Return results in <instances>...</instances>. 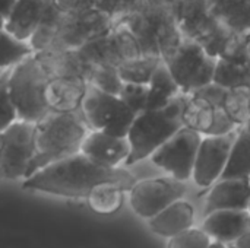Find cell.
I'll return each instance as SVG.
<instances>
[{"instance_id": "cell-8", "label": "cell", "mask_w": 250, "mask_h": 248, "mask_svg": "<svg viewBox=\"0 0 250 248\" xmlns=\"http://www.w3.org/2000/svg\"><path fill=\"white\" fill-rule=\"evenodd\" d=\"M173 6L182 34L218 57L233 32L217 20L209 0H173Z\"/></svg>"}, {"instance_id": "cell-21", "label": "cell", "mask_w": 250, "mask_h": 248, "mask_svg": "<svg viewBox=\"0 0 250 248\" xmlns=\"http://www.w3.org/2000/svg\"><path fill=\"white\" fill-rule=\"evenodd\" d=\"M88 82L82 77H53L47 85V104L51 111H78L86 94Z\"/></svg>"}, {"instance_id": "cell-33", "label": "cell", "mask_w": 250, "mask_h": 248, "mask_svg": "<svg viewBox=\"0 0 250 248\" xmlns=\"http://www.w3.org/2000/svg\"><path fill=\"white\" fill-rule=\"evenodd\" d=\"M211 237L202 228H190L176 237L168 238L167 248H209Z\"/></svg>"}, {"instance_id": "cell-2", "label": "cell", "mask_w": 250, "mask_h": 248, "mask_svg": "<svg viewBox=\"0 0 250 248\" xmlns=\"http://www.w3.org/2000/svg\"><path fill=\"white\" fill-rule=\"evenodd\" d=\"M120 22L138 39L142 56L163 58L183 35L177 25L173 0H138Z\"/></svg>"}, {"instance_id": "cell-40", "label": "cell", "mask_w": 250, "mask_h": 248, "mask_svg": "<svg viewBox=\"0 0 250 248\" xmlns=\"http://www.w3.org/2000/svg\"><path fill=\"white\" fill-rule=\"evenodd\" d=\"M4 25H6V18L0 13V29H4Z\"/></svg>"}, {"instance_id": "cell-25", "label": "cell", "mask_w": 250, "mask_h": 248, "mask_svg": "<svg viewBox=\"0 0 250 248\" xmlns=\"http://www.w3.org/2000/svg\"><path fill=\"white\" fill-rule=\"evenodd\" d=\"M148 86H149V96H148L146 108L151 110L161 108L183 94L164 60H161L157 69L154 70Z\"/></svg>"}, {"instance_id": "cell-26", "label": "cell", "mask_w": 250, "mask_h": 248, "mask_svg": "<svg viewBox=\"0 0 250 248\" xmlns=\"http://www.w3.org/2000/svg\"><path fill=\"white\" fill-rule=\"evenodd\" d=\"M126 190L114 183H104L94 187L86 196V203L98 215L116 213L125 202Z\"/></svg>"}, {"instance_id": "cell-30", "label": "cell", "mask_w": 250, "mask_h": 248, "mask_svg": "<svg viewBox=\"0 0 250 248\" xmlns=\"http://www.w3.org/2000/svg\"><path fill=\"white\" fill-rule=\"evenodd\" d=\"M223 108L236 126L250 123V88H233L227 89Z\"/></svg>"}, {"instance_id": "cell-27", "label": "cell", "mask_w": 250, "mask_h": 248, "mask_svg": "<svg viewBox=\"0 0 250 248\" xmlns=\"http://www.w3.org/2000/svg\"><path fill=\"white\" fill-rule=\"evenodd\" d=\"M212 82L226 89L250 88V66L218 57Z\"/></svg>"}, {"instance_id": "cell-35", "label": "cell", "mask_w": 250, "mask_h": 248, "mask_svg": "<svg viewBox=\"0 0 250 248\" xmlns=\"http://www.w3.org/2000/svg\"><path fill=\"white\" fill-rule=\"evenodd\" d=\"M51 3L66 15H78L97 9V0H51Z\"/></svg>"}, {"instance_id": "cell-39", "label": "cell", "mask_w": 250, "mask_h": 248, "mask_svg": "<svg viewBox=\"0 0 250 248\" xmlns=\"http://www.w3.org/2000/svg\"><path fill=\"white\" fill-rule=\"evenodd\" d=\"M1 155H3V134L0 133V167H1Z\"/></svg>"}, {"instance_id": "cell-4", "label": "cell", "mask_w": 250, "mask_h": 248, "mask_svg": "<svg viewBox=\"0 0 250 248\" xmlns=\"http://www.w3.org/2000/svg\"><path fill=\"white\" fill-rule=\"evenodd\" d=\"M186 94L179 95L171 102L161 108H146L139 113L127 133L130 143V155L126 165H133L139 161L151 158V155L167 142L185 124L182 110Z\"/></svg>"}, {"instance_id": "cell-16", "label": "cell", "mask_w": 250, "mask_h": 248, "mask_svg": "<svg viewBox=\"0 0 250 248\" xmlns=\"http://www.w3.org/2000/svg\"><path fill=\"white\" fill-rule=\"evenodd\" d=\"M81 152L103 167L119 168L126 165L130 155V143L127 137L113 136L103 130H89L82 142Z\"/></svg>"}, {"instance_id": "cell-29", "label": "cell", "mask_w": 250, "mask_h": 248, "mask_svg": "<svg viewBox=\"0 0 250 248\" xmlns=\"http://www.w3.org/2000/svg\"><path fill=\"white\" fill-rule=\"evenodd\" d=\"M163 58L155 56H141L117 66L123 82L129 83H149L154 70Z\"/></svg>"}, {"instance_id": "cell-6", "label": "cell", "mask_w": 250, "mask_h": 248, "mask_svg": "<svg viewBox=\"0 0 250 248\" xmlns=\"http://www.w3.org/2000/svg\"><path fill=\"white\" fill-rule=\"evenodd\" d=\"M217 58L198 41L182 35L163 60L183 94H192L212 82Z\"/></svg>"}, {"instance_id": "cell-23", "label": "cell", "mask_w": 250, "mask_h": 248, "mask_svg": "<svg viewBox=\"0 0 250 248\" xmlns=\"http://www.w3.org/2000/svg\"><path fill=\"white\" fill-rule=\"evenodd\" d=\"M217 20L230 32L250 31V0H209Z\"/></svg>"}, {"instance_id": "cell-22", "label": "cell", "mask_w": 250, "mask_h": 248, "mask_svg": "<svg viewBox=\"0 0 250 248\" xmlns=\"http://www.w3.org/2000/svg\"><path fill=\"white\" fill-rule=\"evenodd\" d=\"M195 224V209L193 206L180 199L174 203H171L168 208L157 213L154 218L149 219V228L154 234L171 238L176 237L190 228H193Z\"/></svg>"}, {"instance_id": "cell-11", "label": "cell", "mask_w": 250, "mask_h": 248, "mask_svg": "<svg viewBox=\"0 0 250 248\" xmlns=\"http://www.w3.org/2000/svg\"><path fill=\"white\" fill-rule=\"evenodd\" d=\"M201 140L202 134L183 126L151 155V161L168 175L180 181H188L193 175Z\"/></svg>"}, {"instance_id": "cell-32", "label": "cell", "mask_w": 250, "mask_h": 248, "mask_svg": "<svg viewBox=\"0 0 250 248\" xmlns=\"http://www.w3.org/2000/svg\"><path fill=\"white\" fill-rule=\"evenodd\" d=\"M148 96H149L148 83H129V82H125L123 86H122V91L119 94V98L136 115L146 108Z\"/></svg>"}, {"instance_id": "cell-5", "label": "cell", "mask_w": 250, "mask_h": 248, "mask_svg": "<svg viewBox=\"0 0 250 248\" xmlns=\"http://www.w3.org/2000/svg\"><path fill=\"white\" fill-rule=\"evenodd\" d=\"M50 76L32 54L7 70V89L18 117L38 123L51 110L47 104Z\"/></svg>"}, {"instance_id": "cell-7", "label": "cell", "mask_w": 250, "mask_h": 248, "mask_svg": "<svg viewBox=\"0 0 250 248\" xmlns=\"http://www.w3.org/2000/svg\"><path fill=\"white\" fill-rule=\"evenodd\" d=\"M227 89L211 82L209 85L186 94L182 120L183 124L202 136L224 134L236 130V126L223 108Z\"/></svg>"}, {"instance_id": "cell-28", "label": "cell", "mask_w": 250, "mask_h": 248, "mask_svg": "<svg viewBox=\"0 0 250 248\" xmlns=\"http://www.w3.org/2000/svg\"><path fill=\"white\" fill-rule=\"evenodd\" d=\"M32 54L34 50L28 41L13 37L6 28L0 29V72L13 67Z\"/></svg>"}, {"instance_id": "cell-3", "label": "cell", "mask_w": 250, "mask_h": 248, "mask_svg": "<svg viewBox=\"0 0 250 248\" xmlns=\"http://www.w3.org/2000/svg\"><path fill=\"white\" fill-rule=\"evenodd\" d=\"M88 132L89 127L81 110L69 113L50 111L37 123V153L29 175L54 161L81 152Z\"/></svg>"}, {"instance_id": "cell-43", "label": "cell", "mask_w": 250, "mask_h": 248, "mask_svg": "<svg viewBox=\"0 0 250 248\" xmlns=\"http://www.w3.org/2000/svg\"><path fill=\"white\" fill-rule=\"evenodd\" d=\"M0 75H1V72H0Z\"/></svg>"}, {"instance_id": "cell-12", "label": "cell", "mask_w": 250, "mask_h": 248, "mask_svg": "<svg viewBox=\"0 0 250 248\" xmlns=\"http://www.w3.org/2000/svg\"><path fill=\"white\" fill-rule=\"evenodd\" d=\"M188 187L185 181L174 177L146 178L135 181L129 190V202L133 212L144 218L151 219L171 203L185 197Z\"/></svg>"}, {"instance_id": "cell-42", "label": "cell", "mask_w": 250, "mask_h": 248, "mask_svg": "<svg viewBox=\"0 0 250 248\" xmlns=\"http://www.w3.org/2000/svg\"><path fill=\"white\" fill-rule=\"evenodd\" d=\"M249 212H250V205H249Z\"/></svg>"}, {"instance_id": "cell-34", "label": "cell", "mask_w": 250, "mask_h": 248, "mask_svg": "<svg viewBox=\"0 0 250 248\" xmlns=\"http://www.w3.org/2000/svg\"><path fill=\"white\" fill-rule=\"evenodd\" d=\"M7 70H3L0 75V133L19 118L7 89Z\"/></svg>"}, {"instance_id": "cell-14", "label": "cell", "mask_w": 250, "mask_h": 248, "mask_svg": "<svg viewBox=\"0 0 250 248\" xmlns=\"http://www.w3.org/2000/svg\"><path fill=\"white\" fill-rule=\"evenodd\" d=\"M237 136V129L224 133L202 136L195 167H193V181L201 189H209L215 181L220 180L233 146V142Z\"/></svg>"}, {"instance_id": "cell-36", "label": "cell", "mask_w": 250, "mask_h": 248, "mask_svg": "<svg viewBox=\"0 0 250 248\" xmlns=\"http://www.w3.org/2000/svg\"><path fill=\"white\" fill-rule=\"evenodd\" d=\"M15 1H16V0H0V13H1L4 18H7V15L10 13V10H12Z\"/></svg>"}, {"instance_id": "cell-1", "label": "cell", "mask_w": 250, "mask_h": 248, "mask_svg": "<svg viewBox=\"0 0 250 248\" xmlns=\"http://www.w3.org/2000/svg\"><path fill=\"white\" fill-rule=\"evenodd\" d=\"M135 181L127 170L103 167L78 152L32 172L22 181V187L59 197L86 199L89 191L100 184L114 183L129 191Z\"/></svg>"}, {"instance_id": "cell-10", "label": "cell", "mask_w": 250, "mask_h": 248, "mask_svg": "<svg viewBox=\"0 0 250 248\" xmlns=\"http://www.w3.org/2000/svg\"><path fill=\"white\" fill-rule=\"evenodd\" d=\"M3 134V155L0 178L23 181L29 177L37 153V123L18 118Z\"/></svg>"}, {"instance_id": "cell-37", "label": "cell", "mask_w": 250, "mask_h": 248, "mask_svg": "<svg viewBox=\"0 0 250 248\" xmlns=\"http://www.w3.org/2000/svg\"><path fill=\"white\" fill-rule=\"evenodd\" d=\"M234 246L237 248H250V229L249 231H246V232L234 243Z\"/></svg>"}, {"instance_id": "cell-19", "label": "cell", "mask_w": 250, "mask_h": 248, "mask_svg": "<svg viewBox=\"0 0 250 248\" xmlns=\"http://www.w3.org/2000/svg\"><path fill=\"white\" fill-rule=\"evenodd\" d=\"M250 178H224L211 186L204 216L220 209H249Z\"/></svg>"}, {"instance_id": "cell-41", "label": "cell", "mask_w": 250, "mask_h": 248, "mask_svg": "<svg viewBox=\"0 0 250 248\" xmlns=\"http://www.w3.org/2000/svg\"><path fill=\"white\" fill-rule=\"evenodd\" d=\"M227 248H237V247H236L234 244H229V246H227Z\"/></svg>"}, {"instance_id": "cell-18", "label": "cell", "mask_w": 250, "mask_h": 248, "mask_svg": "<svg viewBox=\"0 0 250 248\" xmlns=\"http://www.w3.org/2000/svg\"><path fill=\"white\" fill-rule=\"evenodd\" d=\"M34 56L47 72L50 79L53 77H82L86 80L91 64L83 58L79 50L51 47L41 51H35Z\"/></svg>"}, {"instance_id": "cell-15", "label": "cell", "mask_w": 250, "mask_h": 248, "mask_svg": "<svg viewBox=\"0 0 250 248\" xmlns=\"http://www.w3.org/2000/svg\"><path fill=\"white\" fill-rule=\"evenodd\" d=\"M116 23L117 22L113 18L98 9L78 15L63 13L53 47L79 50L88 41L110 31Z\"/></svg>"}, {"instance_id": "cell-31", "label": "cell", "mask_w": 250, "mask_h": 248, "mask_svg": "<svg viewBox=\"0 0 250 248\" xmlns=\"http://www.w3.org/2000/svg\"><path fill=\"white\" fill-rule=\"evenodd\" d=\"M88 85L111 94V95H119L123 86V80L120 77L117 66L111 64H94L91 66L89 75L86 77Z\"/></svg>"}, {"instance_id": "cell-9", "label": "cell", "mask_w": 250, "mask_h": 248, "mask_svg": "<svg viewBox=\"0 0 250 248\" xmlns=\"http://www.w3.org/2000/svg\"><path fill=\"white\" fill-rule=\"evenodd\" d=\"M81 114L89 130H103L113 136L127 137L136 114L119 98L91 85L81 104Z\"/></svg>"}, {"instance_id": "cell-24", "label": "cell", "mask_w": 250, "mask_h": 248, "mask_svg": "<svg viewBox=\"0 0 250 248\" xmlns=\"http://www.w3.org/2000/svg\"><path fill=\"white\" fill-rule=\"evenodd\" d=\"M224 178H250V123L237 127V136L220 180Z\"/></svg>"}, {"instance_id": "cell-13", "label": "cell", "mask_w": 250, "mask_h": 248, "mask_svg": "<svg viewBox=\"0 0 250 248\" xmlns=\"http://www.w3.org/2000/svg\"><path fill=\"white\" fill-rule=\"evenodd\" d=\"M83 58L91 64H111L119 66L123 61L142 56L141 45L130 29L117 22L105 34L88 41L79 48Z\"/></svg>"}, {"instance_id": "cell-17", "label": "cell", "mask_w": 250, "mask_h": 248, "mask_svg": "<svg viewBox=\"0 0 250 248\" xmlns=\"http://www.w3.org/2000/svg\"><path fill=\"white\" fill-rule=\"evenodd\" d=\"M202 229L212 241L221 244H234L250 229L249 209H220L205 215Z\"/></svg>"}, {"instance_id": "cell-20", "label": "cell", "mask_w": 250, "mask_h": 248, "mask_svg": "<svg viewBox=\"0 0 250 248\" xmlns=\"http://www.w3.org/2000/svg\"><path fill=\"white\" fill-rule=\"evenodd\" d=\"M50 4L51 0H16L6 18V31L19 39L29 41Z\"/></svg>"}, {"instance_id": "cell-38", "label": "cell", "mask_w": 250, "mask_h": 248, "mask_svg": "<svg viewBox=\"0 0 250 248\" xmlns=\"http://www.w3.org/2000/svg\"><path fill=\"white\" fill-rule=\"evenodd\" d=\"M209 248H227V246L221 244V243H217V241H212V244L209 246Z\"/></svg>"}]
</instances>
